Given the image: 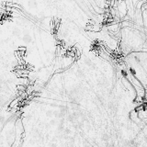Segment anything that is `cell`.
<instances>
[{"mask_svg":"<svg viewBox=\"0 0 147 147\" xmlns=\"http://www.w3.org/2000/svg\"><path fill=\"white\" fill-rule=\"evenodd\" d=\"M22 40H23L24 42H26V43H29L30 41H31V37L29 35V34H25L23 36V38H22Z\"/></svg>","mask_w":147,"mask_h":147,"instance_id":"6da1fadb","label":"cell"},{"mask_svg":"<svg viewBox=\"0 0 147 147\" xmlns=\"http://www.w3.org/2000/svg\"><path fill=\"white\" fill-rule=\"evenodd\" d=\"M12 33H13V35H15L16 37H18V36L21 34V31H20V29H17V28H14Z\"/></svg>","mask_w":147,"mask_h":147,"instance_id":"7a4b0ae2","label":"cell"},{"mask_svg":"<svg viewBox=\"0 0 147 147\" xmlns=\"http://www.w3.org/2000/svg\"><path fill=\"white\" fill-rule=\"evenodd\" d=\"M5 102H6V98H5V96L0 94V106H3V105L5 104Z\"/></svg>","mask_w":147,"mask_h":147,"instance_id":"3957f363","label":"cell"},{"mask_svg":"<svg viewBox=\"0 0 147 147\" xmlns=\"http://www.w3.org/2000/svg\"><path fill=\"white\" fill-rule=\"evenodd\" d=\"M36 5H37V3H36L34 0H29V6H30V7H35Z\"/></svg>","mask_w":147,"mask_h":147,"instance_id":"277c9868","label":"cell"}]
</instances>
